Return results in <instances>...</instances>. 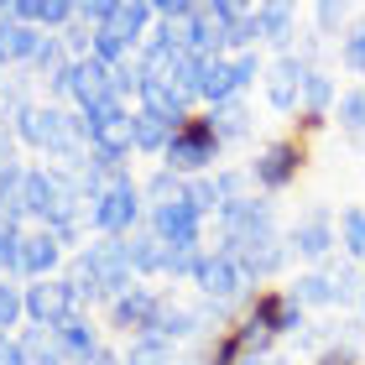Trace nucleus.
<instances>
[{
	"instance_id": "1",
	"label": "nucleus",
	"mask_w": 365,
	"mask_h": 365,
	"mask_svg": "<svg viewBox=\"0 0 365 365\" xmlns=\"http://www.w3.org/2000/svg\"><path fill=\"white\" fill-rule=\"evenodd\" d=\"M256 292H261V282L245 272V261H240L235 251L209 245V251H204V267H198V277H193V297H204V303L225 308V313H245Z\"/></svg>"
},
{
	"instance_id": "2",
	"label": "nucleus",
	"mask_w": 365,
	"mask_h": 365,
	"mask_svg": "<svg viewBox=\"0 0 365 365\" xmlns=\"http://www.w3.org/2000/svg\"><path fill=\"white\" fill-rule=\"evenodd\" d=\"M220 157H225V141L214 130V115L198 110L173 130L168 152H162V168L178 178H209V173H220Z\"/></svg>"
},
{
	"instance_id": "3",
	"label": "nucleus",
	"mask_w": 365,
	"mask_h": 365,
	"mask_svg": "<svg viewBox=\"0 0 365 365\" xmlns=\"http://www.w3.org/2000/svg\"><path fill=\"white\" fill-rule=\"evenodd\" d=\"M84 220H89V235H110V240L136 235V230L146 225V198H141V182L130 178V173H120L105 193H99V198H89Z\"/></svg>"
},
{
	"instance_id": "4",
	"label": "nucleus",
	"mask_w": 365,
	"mask_h": 365,
	"mask_svg": "<svg viewBox=\"0 0 365 365\" xmlns=\"http://www.w3.org/2000/svg\"><path fill=\"white\" fill-rule=\"evenodd\" d=\"M303 168H308V141H303V136H272L251 162H245V173H251V188L267 193V198L287 193L292 182L303 178Z\"/></svg>"
},
{
	"instance_id": "5",
	"label": "nucleus",
	"mask_w": 365,
	"mask_h": 365,
	"mask_svg": "<svg viewBox=\"0 0 365 365\" xmlns=\"http://www.w3.org/2000/svg\"><path fill=\"white\" fill-rule=\"evenodd\" d=\"M287 245H292L297 261H308V272H324L329 261L339 256V214L329 209V204L303 209V214L287 225Z\"/></svg>"
},
{
	"instance_id": "6",
	"label": "nucleus",
	"mask_w": 365,
	"mask_h": 365,
	"mask_svg": "<svg viewBox=\"0 0 365 365\" xmlns=\"http://www.w3.org/2000/svg\"><path fill=\"white\" fill-rule=\"evenodd\" d=\"M84 130H89V152L120 162L136 157V105H125V99H105L99 110H89Z\"/></svg>"
},
{
	"instance_id": "7",
	"label": "nucleus",
	"mask_w": 365,
	"mask_h": 365,
	"mask_svg": "<svg viewBox=\"0 0 365 365\" xmlns=\"http://www.w3.org/2000/svg\"><path fill=\"white\" fill-rule=\"evenodd\" d=\"M78 261L89 267L94 287H99V308H110L115 297H125L130 287H136V272H130V256H125V240H110V235H94L84 251H78Z\"/></svg>"
},
{
	"instance_id": "8",
	"label": "nucleus",
	"mask_w": 365,
	"mask_h": 365,
	"mask_svg": "<svg viewBox=\"0 0 365 365\" xmlns=\"http://www.w3.org/2000/svg\"><path fill=\"white\" fill-rule=\"evenodd\" d=\"M308 73H313V63L297 53V47H292V53L267 58V78H261V99H267V110L272 115H297V110H303Z\"/></svg>"
},
{
	"instance_id": "9",
	"label": "nucleus",
	"mask_w": 365,
	"mask_h": 365,
	"mask_svg": "<svg viewBox=\"0 0 365 365\" xmlns=\"http://www.w3.org/2000/svg\"><path fill=\"white\" fill-rule=\"evenodd\" d=\"M162 297H168V287H152V282H136L125 297H115V303L105 308V329L120 339H141L152 334L157 313H162Z\"/></svg>"
},
{
	"instance_id": "10",
	"label": "nucleus",
	"mask_w": 365,
	"mask_h": 365,
	"mask_svg": "<svg viewBox=\"0 0 365 365\" xmlns=\"http://www.w3.org/2000/svg\"><path fill=\"white\" fill-rule=\"evenodd\" d=\"M146 225L157 230V240L168 245V251H188V245H204L209 240V220L188 204V193L173 198V204H162L146 214Z\"/></svg>"
},
{
	"instance_id": "11",
	"label": "nucleus",
	"mask_w": 365,
	"mask_h": 365,
	"mask_svg": "<svg viewBox=\"0 0 365 365\" xmlns=\"http://www.w3.org/2000/svg\"><path fill=\"white\" fill-rule=\"evenodd\" d=\"M245 313H251L261 329H272L277 344H282V339H297V334L308 329V308L297 303L287 287H261V292L251 297V308H245Z\"/></svg>"
},
{
	"instance_id": "12",
	"label": "nucleus",
	"mask_w": 365,
	"mask_h": 365,
	"mask_svg": "<svg viewBox=\"0 0 365 365\" xmlns=\"http://www.w3.org/2000/svg\"><path fill=\"white\" fill-rule=\"evenodd\" d=\"M73 313H84V308H78V297H73V287H68L63 277L26 282V324H37V329H58L63 319H73Z\"/></svg>"
},
{
	"instance_id": "13",
	"label": "nucleus",
	"mask_w": 365,
	"mask_h": 365,
	"mask_svg": "<svg viewBox=\"0 0 365 365\" xmlns=\"http://www.w3.org/2000/svg\"><path fill=\"white\" fill-rule=\"evenodd\" d=\"M235 256L245 261V272H251L256 282H267V277H282V272H287V261H292L287 230H267V235H251V240H240V245H235Z\"/></svg>"
},
{
	"instance_id": "14",
	"label": "nucleus",
	"mask_w": 365,
	"mask_h": 365,
	"mask_svg": "<svg viewBox=\"0 0 365 365\" xmlns=\"http://www.w3.org/2000/svg\"><path fill=\"white\" fill-rule=\"evenodd\" d=\"M63 267H68V251L58 245L53 230H26L21 235V282L63 277Z\"/></svg>"
},
{
	"instance_id": "15",
	"label": "nucleus",
	"mask_w": 365,
	"mask_h": 365,
	"mask_svg": "<svg viewBox=\"0 0 365 365\" xmlns=\"http://www.w3.org/2000/svg\"><path fill=\"white\" fill-rule=\"evenodd\" d=\"M313 365H365V324L360 319H334L324 334V350Z\"/></svg>"
},
{
	"instance_id": "16",
	"label": "nucleus",
	"mask_w": 365,
	"mask_h": 365,
	"mask_svg": "<svg viewBox=\"0 0 365 365\" xmlns=\"http://www.w3.org/2000/svg\"><path fill=\"white\" fill-rule=\"evenodd\" d=\"M136 110H146V115H157V120H168L173 130L188 120V115H198V105L182 89H173V84H162V78H141V94H136Z\"/></svg>"
},
{
	"instance_id": "17",
	"label": "nucleus",
	"mask_w": 365,
	"mask_h": 365,
	"mask_svg": "<svg viewBox=\"0 0 365 365\" xmlns=\"http://www.w3.org/2000/svg\"><path fill=\"white\" fill-rule=\"evenodd\" d=\"M37 47H42V31H37V26H21L11 11L0 16V73L26 68V63L37 58Z\"/></svg>"
},
{
	"instance_id": "18",
	"label": "nucleus",
	"mask_w": 365,
	"mask_h": 365,
	"mask_svg": "<svg viewBox=\"0 0 365 365\" xmlns=\"http://www.w3.org/2000/svg\"><path fill=\"white\" fill-rule=\"evenodd\" d=\"M11 16L21 26H37V31H68L78 21V6L73 0H11Z\"/></svg>"
},
{
	"instance_id": "19",
	"label": "nucleus",
	"mask_w": 365,
	"mask_h": 365,
	"mask_svg": "<svg viewBox=\"0 0 365 365\" xmlns=\"http://www.w3.org/2000/svg\"><path fill=\"white\" fill-rule=\"evenodd\" d=\"M125 256H130V272H136V282H157L168 277V245L157 240L152 225H141L136 235H125Z\"/></svg>"
},
{
	"instance_id": "20",
	"label": "nucleus",
	"mask_w": 365,
	"mask_h": 365,
	"mask_svg": "<svg viewBox=\"0 0 365 365\" xmlns=\"http://www.w3.org/2000/svg\"><path fill=\"white\" fill-rule=\"evenodd\" d=\"M292 37H297V6L287 0H261V47L277 53H292Z\"/></svg>"
},
{
	"instance_id": "21",
	"label": "nucleus",
	"mask_w": 365,
	"mask_h": 365,
	"mask_svg": "<svg viewBox=\"0 0 365 365\" xmlns=\"http://www.w3.org/2000/svg\"><path fill=\"white\" fill-rule=\"evenodd\" d=\"M235 53H261V6L235 0V16L225 21V58Z\"/></svg>"
},
{
	"instance_id": "22",
	"label": "nucleus",
	"mask_w": 365,
	"mask_h": 365,
	"mask_svg": "<svg viewBox=\"0 0 365 365\" xmlns=\"http://www.w3.org/2000/svg\"><path fill=\"white\" fill-rule=\"evenodd\" d=\"M53 334H58V344H63V355H68V365H73V360H89L99 344H105V334H99V324H94V313H73V319H63Z\"/></svg>"
},
{
	"instance_id": "23",
	"label": "nucleus",
	"mask_w": 365,
	"mask_h": 365,
	"mask_svg": "<svg viewBox=\"0 0 365 365\" xmlns=\"http://www.w3.org/2000/svg\"><path fill=\"white\" fill-rule=\"evenodd\" d=\"M16 350H21L26 365H68L58 334H53V329H37V324H26L21 334H16Z\"/></svg>"
},
{
	"instance_id": "24",
	"label": "nucleus",
	"mask_w": 365,
	"mask_h": 365,
	"mask_svg": "<svg viewBox=\"0 0 365 365\" xmlns=\"http://www.w3.org/2000/svg\"><path fill=\"white\" fill-rule=\"evenodd\" d=\"M329 277V292H334V308H360V287H365V267H355V261H329L324 267Z\"/></svg>"
},
{
	"instance_id": "25",
	"label": "nucleus",
	"mask_w": 365,
	"mask_h": 365,
	"mask_svg": "<svg viewBox=\"0 0 365 365\" xmlns=\"http://www.w3.org/2000/svg\"><path fill=\"white\" fill-rule=\"evenodd\" d=\"M339 261L365 267V204L339 209Z\"/></svg>"
},
{
	"instance_id": "26",
	"label": "nucleus",
	"mask_w": 365,
	"mask_h": 365,
	"mask_svg": "<svg viewBox=\"0 0 365 365\" xmlns=\"http://www.w3.org/2000/svg\"><path fill=\"white\" fill-rule=\"evenodd\" d=\"M120 360H125V365H182L178 344H168V339H152V334L125 339V344H120Z\"/></svg>"
},
{
	"instance_id": "27",
	"label": "nucleus",
	"mask_w": 365,
	"mask_h": 365,
	"mask_svg": "<svg viewBox=\"0 0 365 365\" xmlns=\"http://www.w3.org/2000/svg\"><path fill=\"white\" fill-rule=\"evenodd\" d=\"M214 115V130H220V141L225 146H235V141H251V105L245 99H230V105H220V110H209Z\"/></svg>"
},
{
	"instance_id": "28",
	"label": "nucleus",
	"mask_w": 365,
	"mask_h": 365,
	"mask_svg": "<svg viewBox=\"0 0 365 365\" xmlns=\"http://www.w3.org/2000/svg\"><path fill=\"white\" fill-rule=\"evenodd\" d=\"M334 125L350 136V146L365 136V84H350L339 89V105H334Z\"/></svg>"
},
{
	"instance_id": "29",
	"label": "nucleus",
	"mask_w": 365,
	"mask_h": 365,
	"mask_svg": "<svg viewBox=\"0 0 365 365\" xmlns=\"http://www.w3.org/2000/svg\"><path fill=\"white\" fill-rule=\"evenodd\" d=\"M26 329V282H6L0 277V334H21Z\"/></svg>"
},
{
	"instance_id": "30",
	"label": "nucleus",
	"mask_w": 365,
	"mask_h": 365,
	"mask_svg": "<svg viewBox=\"0 0 365 365\" xmlns=\"http://www.w3.org/2000/svg\"><path fill=\"white\" fill-rule=\"evenodd\" d=\"M182 193H188V178H178V173H168V168H162V162H157V173H152V178L141 182L146 214H152V209H162V204H173V198H182Z\"/></svg>"
},
{
	"instance_id": "31",
	"label": "nucleus",
	"mask_w": 365,
	"mask_h": 365,
	"mask_svg": "<svg viewBox=\"0 0 365 365\" xmlns=\"http://www.w3.org/2000/svg\"><path fill=\"white\" fill-rule=\"evenodd\" d=\"M350 6H344V0H319V6H313V37L319 42H329V37H344V31H350Z\"/></svg>"
},
{
	"instance_id": "32",
	"label": "nucleus",
	"mask_w": 365,
	"mask_h": 365,
	"mask_svg": "<svg viewBox=\"0 0 365 365\" xmlns=\"http://www.w3.org/2000/svg\"><path fill=\"white\" fill-rule=\"evenodd\" d=\"M168 141H173V125L157 120V115H146V110H136V157H162Z\"/></svg>"
},
{
	"instance_id": "33",
	"label": "nucleus",
	"mask_w": 365,
	"mask_h": 365,
	"mask_svg": "<svg viewBox=\"0 0 365 365\" xmlns=\"http://www.w3.org/2000/svg\"><path fill=\"white\" fill-rule=\"evenodd\" d=\"M287 292H292L308 313H313V308H334V292H329V277H324V272H297V277L287 282Z\"/></svg>"
},
{
	"instance_id": "34",
	"label": "nucleus",
	"mask_w": 365,
	"mask_h": 365,
	"mask_svg": "<svg viewBox=\"0 0 365 365\" xmlns=\"http://www.w3.org/2000/svg\"><path fill=\"white\" fill-rule=\"evenodd\" d=\"M339 68L355 73L360 84H365V21H355V26L339 37Z\"/></svg>"
},
{
	"instance_id": "35",
	"label": "nucleus",
	"mask_w": 365,
	"mask_h": 365,
	"mask_svg": "<svg viewBox=\"0 0 365 365\" xmlns=\"http://www.w3.org/2000/svg\"><path fill=\"white\" fill-rule=\"evenodd\" d=\"M188 204L198 209V214H204V220L214 225V220H220V182H214V173L209 178H188Z\"/></svg>"
},
{
	"instance_id": "36",
	"label": "nucleus",
	"mask_w": 365,
	"mask_h": 365,
	"mask_svg": "<svg viewBox=\"0 0 365 365\" xmlns=\"http://www.w3.org/2000/svg\"><path fill=\"white\" fill-rule=\"evenodd\" d=\"M214 182H220V204H240V198L256 193L245 168H220V173H214Z\"/></svg>"
},
{
	"instance_id": "37",
	"label": "nucleus",
	"mask_w": 365,
	"mask_h": 365,
	"mask_svg": "<svg viewBox=\"0 0 365 365\" xmlns=\"http://www.w3.org/2000/svg\"><path fill=\"white\" fill-rule=\"evenodd\" d=\"M0 277L21 282V230H6V225H0Z\"/></svg>"
},
{
	"instance_id": "38",
	"label": "nucleus",
	"mask_w": 365,
	"mask_h": 365,
	"mask_svg": "<svg viewBox=\"0 0 365 365\" xmlns=\"http://www.w3.org/2000/svg\"><path fill=\"white\" fill-rule=\"evenodd\" d=\"M63 37V47H68V58L78 63V58H89V47H94V26H84V21H73L68 31H58Z\"/></svg>"
},
{
	"instance_id": "39",
	"label": "nucleus",
	"mask_w": 365,
	"mask_h": 365,
	"mask_svg": "<svg viewBox=\"0 0 365 365\" xmlns=\"http://www.w3.org/2000/svg\"><path fill=\"white\" fill-rule=\"evenodd\" d=\"M16 146H21V141H16V130H11V125H0V173H6L11 162H16Z\"/></svg>"
},
{
	"instance_id": "40",
	"label": "nucleus",
	"mask_w": 365,
	"mask_h": 365,
	"mask_svg": "<svg viewBox=\"0 0 365 365\" xmlns=\"http://www.w3.org/2000/svg\"><path fill=\"white\" fill-rule=\"evenodd\" d=\"M73 365H125V360H120V350H115V344H99L89 360H73Z\"/></svg>"
},
{
	"instance_id": "41",
	"label": "nucleus",
	"mask_w": 365,
	"mask_h": 365,
	"mask_svg": "<svg viewBox=\"0 0 365 365\" xmlns=\"http://www.w3.org/2000/svg\"><path fill=\"white\" fill-rule=\"evenodd\" d=\"M355 313H360V324H365V287H360V308H355Z\"/></svg>"
},
{
	"instance_id": "42",
	"label": "nucleus",
	"mask_w": 365,
	"mask_h": 365,
	"mask_svg": "<svg viewBox=\"0 0 365 365\" xmlns=\"http://www.w3.org/2000/svg\"><path fill=\"white\" fill-rule=\"evenodd\" d=\"M355 152H360V157H365V136H360V141H355Z\"/></svg>"
},
{
	"instance_id": "43",
	"label": "nucleus",
	"mask_w": 365,
	"mask_h": 365,
	"mask_svg": "<svg viewBox=\"0 0 365 365\" xmlns=\"http://www.w3.org/2000/svg\"><path fill=\"white\" fill-rule=\"evenodd\" d=\"M0 125H11V115H6V110H0Z\"/></svg>"
},
{
	"instance_id": "44",
	"label": "nucleus",
	"mask_w": 365,
	"mask_h": 365,
	"mask_svg": "<svg viewBox=\"0 0 365 365\" xmlns=\"http://www.w3.org/2000/svg\"><path fill=\"white\" fill-rule=\"evenodd\" d=\"M182 365H198V355H188V360H182Z\"/></svg>"
},
{
	"instance_id": "45",
	"label": "nucleus",
	"mask_w": 365,
	"mask_h": 365,
	"mask_svg": "<svg viewBox=\"0 0 365 365\" xmlns=\"http://www.w3.org/2000/svg\"><path fill=\"white\" fill-rule=\"evenodd\" d=\"M6 339H11V334H0V344H6Z\"/></svg>"
},
{
	"instance_id": "46",
	"label": "nucleus",
	"mask_w": 365,
	"mask_h": 365,
	"mask_svg": "<svg viewBox=\"0 0 365 365\" xmlns=\"http://www.w3.org/2000/svg\"><path fill=\"white\" fill-rule=\"evenodd\" d=\"M251 365H267V360H251Z\"/></svg>"
}]
</instances>
